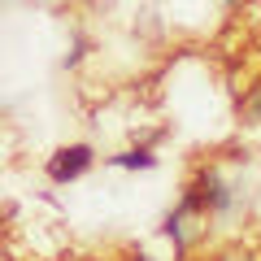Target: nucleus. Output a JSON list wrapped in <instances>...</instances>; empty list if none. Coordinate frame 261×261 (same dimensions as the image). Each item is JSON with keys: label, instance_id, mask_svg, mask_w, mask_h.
Listing matches in <instances>:
<instances>
[{"label": "nucleus", "instance_id": "f257e3e1", "mask_svg": "<svg viewBox=\"0 0 261 261\" xmlns=\"http://www.w3.org/2000/svg\"><path fill=\"white\" fill-rule=\"evenodd\" d=\"M96 166V148L92 144H65V148H57L53 157H48V178H53L57 187H70L74 178H83L87 170Z\"/></svg>", "mask_w": 261, "mask_h": 261}, {"label": "nucleus", "instance_id": "f03ea898", "mask_svg": "<svg viewBox=\"0 0 261 261\" xmlns=\"http://www.w3.org/2000/svg\"><path fill=\"white\" fill-rule=\"evenodd\" d=\"M113 170H157V152L148 148V144H135V148H122L109 157Z\"/></svg>", "mask_w": 261, "mask_h": 261}, {"label": "nucleus", "instance_id": "7ed1b4c3", "mask_svg": "<svg viewBox=\"0 0 261 261\" xmlns=\"http://www.w3.org/2000/svg\"><path fill=\"white\" fill-rule=\"evenodd\" d=\"M161 235L174 244V257L187 252V214H183V209H170V214L161 218Z\"/></svg>", "mask_w": 261, "mask_h": 261}, {"label": "nucleus", "instance_id": "20e7f679", "mask_svg": "<svg viewBox=\"0 0 261 261\" xmlns=\"http://www.w3.org/2000/svg\"><path fill=\"white\" fill-rule=\"evenodd\" d=\"M244 118H248L252 126H261V87H257V92H252V100L244 105Z\"/></svg>", "mask_w": 261, "mask_h": 261}, {"label": "nucleus", "instance_id": "39448f33", "mask_svg": "<svg viewBox=\"0 0 261 261\" xmlns=\"http://www.w3.org/2000/svg\"><path fill=\"white\" fill-rule=\"evenodd\" d=\"M83 53H87V39L74 35V44H70V53H65V65H79V61H83Z\"/></svg>", "mask_w": 261, "mask_h": 261}, {"label": "nucleus", "instance_id": "423d86ee", "mask_svg": "<svg viewBox=\"0 0 261 261\" xmlns=\"http://www.w3.org/2000/svg\"><path fill=\"white\" fill-rule=\"evenodd\" d=\"M226 5H240V0H226Z\"/></svg>", "mask_w": 261, "mask_h": 261}]
</instances>
